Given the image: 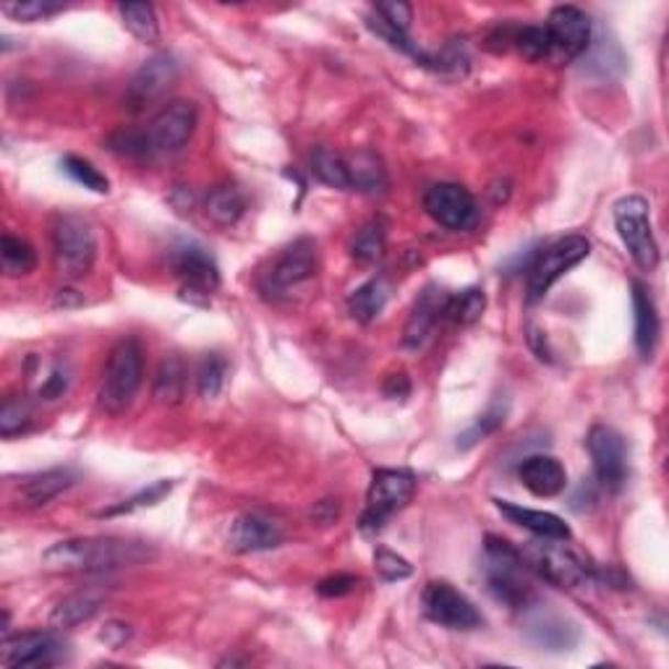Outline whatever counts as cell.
<instances>
[{"instance_id":"obj_2","label":"cell","mask_w":669,"mask_h":669,"mask_svg":"<svg viewBox=\"0 0 669 669\" xmlns=\"http://www.w3.org/2000/svg\"><path fill=\"white\" fill-rule=\"evenodd\" d=\"M197 129V108L191 102L176 100L165 105L160 113L142 131H119L110 140L113 152L129 157H157L174 155L183 149Z\"/></svg>"},{"instance_id":"obj_11","label":"cell","mask_w":669,"mask_h":669,"mask_svg":"<svg viewBox=\"0 0 669 669\" xmlns=\"http://www.w3.org/2000/svg\"><path fill=\"white\" fill-rule=\"evenodd\" d=\"M170 267L181 280V299L191 303H210V296L220 286V270L204 246L181 241L170 248Z\"/></svg>"},{"instance_id":"obj_47","label":"cell","mask_w":669,"mask_h":669,"mask_svg":"<svg viewBox=\"0 0 669 669\" xmlns=\"http://www.w3.org/2000/svg\"><path fill=\"white\" fill-rule=\"evenodd\" d=\"M384 395L392 398V400H405L411 395V379L409 375H392L388 382H384Z\"/></svg>"},{"instance_id":"obj_19","label":"cell","mask_w":669,"mask_h":669,"mask_svg":"<svg viewBox=\"0 0 669 669\" xmlns=\"http://www.w3.org/2000/svg\"><path fill=\"white\" fill-rule=\"evenodd\" d=\"M445 301L447 293L437 286H426L424 293L419 296V301L413 303V312L405 322L403 330V346L411 350H419L426 346L434 327H437L439 320H445Z\"/></svg>"},{"instance_id":"obj_23","label":"cell","mask_w":669,"mask_h":669,"mask_svg":"<svg viewBox=\"0 0 669 669\" xmlns=\"http://www.w3.org/2000/svg\"><path fill=\"white\" fill-rule=\"evenodd\" d=\"M346 168L350 189L361 194H382L388 189V168L377 152L358 149L354 155H346Z\"/></svg>"},{"instance_id":"obj_33","label":"cell","mask_w":669,"mask_h":669,"mask_svg":"<svg viewBox=\"0 0 669 669\" xmlns=\"http://www.w3.org/2000/svg\"><path fill=\"white\" fill-rule=\"evenodd\" d=\"M505 416H508V400L497 398L489 409L481 413L476 422L468 426V430L460 434L458 437V450H468V447L479 445L481 439H487L489 434H494L497 430H500L502 424H505Z\"/></svg>"},{"instance_id":"obj_6","label":"cell","mask_w":669,"mask_h":669,"mask_svg":"<svg viewBox=\"0 0 669 669\" xmlns=\"http://www.w3.org/2000/svg\"><path fill=\"white\" fill-rule=\"evenodd\" d=\"M521 557L531 572L560 589H578L594 578V568L576 549H570L565 539H539L523 547Z\"/></svg>"},{"instance_id":"obj_36","label":"cell","mask_w":669,"mask_h":669,"mask_svg":"<svg viewBox=\"0 0 669 669\" xmlns=\"http://www.w3.org/2000/svg\"><path fill=\"white\" fill-rule=\"evenodd\" d=\"M170 489H174V481H168V479L155 481V484L144 487L136 494H131V497H126V500H121L119 505H110V508L102 510L100 519H115V515H129V513H134V510L157 505V502H163L165 497L170 494Z\"/></svg>"},{"instance_id":"obj_7","label":"cell","mask_w":669,"mask_h":669,"mask_svg":"<svg viewBox=\"0 0 669 669\" xmlns=\"http://www.w3.org/2000/svg\"><path fill=\"white\" fill-rule=\"evenodd\" d=\"M413 492H416V476L411 471H405V468H377L367 492V508H364L361 523H358L361 534H379L398 510L409 505Z\"/></svg>"},{"instance_id":"obj_16","label":"cell","mask_w":669,"mask_h":669,"mask_svg":"<svg viewBox=\"0 0 669 669\" xmlns=\"http://www.w3.org/2000/svg\"><path fill=\"white\" fill-rule=\"evenodd\" d=\"M547 32L551 43V58L557 60H576L591 47L594 32H591V19L576 5H557L547 19Z\"/></svg>"},{"instance_id":"obj_28","label":"cell","mask_w":669,"mask_h":669,"mask_svg":"<svg viewBox=\"0 0 669 669\" xmlns=\"http://www.w3.org/2000/svg\"><path fill=\"white\" fill-rule=\"evenodd\" d=\"M390 299V286L382 278H371L348 296V312L356 322L369 324L384 312Z\"/></svg>"},{"instance_id":"obj_25","label":"cell","mask_w":669,"mask_h":669,"mask_svg":"<svg viewBox=\"0 0 669 669\" xmlns=\"http://www.w3.org/2000/svg\"><path fill=\"white\" fill-rule=\"evenodd\" d=\"M633 314H636V348L644 358H651L659 341L657 303L644 282H633Z\"/></svg>"},{"instance_id":"obj_30","label":"cell","mask_w":669,"mask_h":669,"mask_svg":"<svg viewBox=\"0 0 669 669\" xmlns=\"http://www.w3.org/2000/svg\"><path fill=\"white\" fill-rule=\"evenodd\" d=\"M384 246H388V225L382 218H375L356 233L350 254L358 265H375L377 259H382Z\"/></svg>"},{"instance_id":"obj_5","label":"cell","mask_w":669,"mask_h":669,"mask_svg":"<svg viewBox=\"0 0 669 669\" xmlns=\"http://www.w3.org/2000/svg\"><path fill=\"white\" fill-rule=\"evenodd\" d=\"M144 375V350L136 337H123L110 350L108 367L102 371L100 405L108 413H123L140 392Z\"/></svg>"},{"instance_id":"obj_12","label":"cell","mask_w":669,"mask_h":669,"mask_svg":"<svg viewBox=\"0 0 669 669\" xmlns=\"http://www.w3.org/2000/svg\"><path fill=\"white\" fill-rule=\"evenodd\" d=\"M422 610L432 623L450 627V631H476L484 625V617L464 591L447 581L426 583L422 594Z\"/></svg>"},{"instance_id":"obj_35","label":"cell","mask_w":669,"mask_h":669,"mask_svg":"<svg viewBox=\"0 0 669 669\" xmlns=\"http://www.w3.org/2000/svg\"><path fill=\"white\" fill-rule=\"evenodd\" d=\"M508 43L513 45L526 60L551 58V43H549L547 26H539V24L521 26V30H515L513 34H510Z\"/></svg>"},{"instance_id":"obj_37","label":"cell","mask_w":669,"mask_h":669,"mask_svg":"<svg viewBox=\"0 0 669 669\" xmlns=\"http://www.w3.org/2000/svg\"><path fill=\"white\" fill-rule=\"evenodd\" d=\"M227 382V361L220 354H207L197 367V388L204 400H215Z\"/></svg>"},{"instance_id":"obj_13","label":"cell","mask_w":669,"mask_h":669,"mask_svg":"<svg viewBox=\"0 0 669 669\" xmlns=\"http://www.w3.org/2000/svg\"><path fill=\"white\" fill-rule=\"evenodd\" d=\"M66 657L64 638L51 631H30L19 636H5L0 648V665L5 669L19 667H53Z\"/></svg>"},{"instance_id":"obj_26","label":"cell","mask_w":669,"mask_h":669,"mask_svg":"<svg viewBox=\"0 0 669 669\" xmlns=\"http://www.w3.org/2000/svg\"><path fill=\"white\" fill-rule=\"evenodd\" d=\"M204 212L212 223L231 227L246 215V194L236 183H220L204 199Z\"/></svg>"},{"instance_id":"obj_15","label":"cell","mask_w":669,"mask_h":669,"mask_svg":"<svg viewBox=\"0 0 669 669\" xmlns=\"http://www.w3.org/2000/svg\"><path fill=\"white\" fill-rule=\"evenodd\" d=\"M424 210L447 231H468L479 220L473 194L460 183H434L424 194Z\"/></svg>"},{"instance_id":"obj_4","label":"cell","mask_w":669,"mask_h":669,"mask_svg":"<svg viewBox=\"0 0 669 669\" xmlns=\"http://www.w3.org/2000/svg\"><path fill=\"white\" fill-rule=\"evenodd\" d=\"M526 572H531L523 562L521 549L497 536H487L484 544V576L487 586L497 602H502L510 610H526L534 602V589H531Z\"/></svg>"},{"instance_id":"obj_24","label":"cell","mask_w":669,"mask_h":669,"mask_svg":"<svg viewBox=\"0 0 669 669\" xmlns=\"http://www.w3.org/2000/svg\"><path fill=\"white\" fill-rule=\"evenodd\" d=\"M526 631H528V638L534 640L536 646L544 648V651H551V654L572 651L578 644V638H581V633H578L576 625L557 615L534 617L528 623Z\"/></svg>"},{"instance_id":"obj_20","label":"cell","mask_w":669,"mask_h":669,"mask_svg":"<svg viewBox=\"0 0 669 669\" xmlns=\"http://www.w3.org/2000/svg\"><path fill=\"white\" fill-rule=\"evenodd\" d=\"M74 484H76V473L71 468H51V471L32 473L19 481L13 500H16L19 508L26 510L43 508L47 502H53L55 497L64 494L66 489H71Z\"/></svg>"},{"instance_id":"obj_38","label":"cell","mask_w":669,"mask_h":669,"mask_svg":"<svg viewBox=\"0 0 669 669\" xmlns=\"http://www.w3.org/2000/svg\"><path fill=\"white\" fill-rule=\"evenodd\" d=\"M0 252H3V270L9 272L11 278L30 275L34 270V265H37V254H34V248L26 244V241L11 236V233H5L3 236Z\"/></svg>"},{"instance_id":"obj_32","label":"cell","mask_w":669,"mask_h":669,"mask_svg":"<svg viewBox=\"0 0 669 669\" xmlns=\"http://www.w3.org/2000/svg\"><path fill=\"white\" fill-rule=\"evenodd\" d=\"M186 390V367L176 354L165 356L157 367L155 377V398L160 403H178Z\"/></svg>"},{"instance_id":"obj_10","label":"cell","mask_w":669,"mask_h":669,"mask_svg":"<svg viewBox=\"0 0 669 669\" xmlns=\"http://www.w3.org/2000/svg\"><path fill=\"white\" fill-rule=\"evenodd\" d=\"M615 227L640 270L654 272L659 265V246L651 231V207L644 197H623L615 204Z\"/></svg>"},{"instance_id":"obj_1","label":"cell","mask_w":669,"mask_h":669,"mask_svg":"<svg viewBox=\"0 0 669 669\" xmlns=\"http://www.w3.org/2000/svg\"><path fill=\"white\" fill-rule=\"evenodd\" d=\"M155 555L149 544L119 536H87L53 544L43 555L45 568L58 572H113L147 562Z\"/></svg>"},{"instance_id":"obj_40","label":"cell","mask_w":669,"mask_h":669,"mask_svg":"<svg viewBox=\"0 0 669 669\" xmlns=\"http://www.w3.org/2000/svg\"><path fill=\"white\" fill-rule=\"evenodd\" d=\"M32 424V413L22 400H5L3 411H0V434H3L5 439L16 437V434H22L30 430Z\"/></svg>"},{"instance_id":"obj_29","label":"cell","mask_w":669,"mask_h":669,"mask_svg":"<svg viewBox=\"0 0 669 669\" xmlns=\"http://www.w3.org/2000/svg\"><path fill=\"white\" fill-rule=\"evenodd\" d=\"M121 22L140 43H157L160 40V22H157L155 5L149 3H121Z\"/></svg>"},{"instance_id":"obj_34","label":"cell","mask_w":669,"mask_h":669,"mask_svg":"<svg viewBox=\"0 0 669 669\" xmlns=\"http://www.w3.org/2000/svg\"><path fill=\"white\" fill-rule=\"evenodd\" d=\"M312 174L320 178L322 183L333 186V189L346 191L350 189L348 183V168H346V155H337V152L320 147L312 155Z\"/></svg>"},{"instance_id":"obj_27","label":"cell","mask_w":669,"mask_h":669,"mask_svg":"<svg viewBox=\"0 0 669 669\" xmlns=\"http://www.w3.org/2000/svg\"><path fill=\"white\" fill-rule=\"evenodd\" d=\"M102 606V594L100 591H76V594H68L55 604L51 623L55 627H76L81 623H89L94 615L100 612Z\"/></svg>"},{"instance_id":"obj_41","label":"cell","mask_w":669,"mask_h":669,"mask_svg":"<svg viewBox=\"0 0 669 669\" xmlns=\"http://www.w3.org/2000/svg\"><path fill=\"white\" fill-rule=\"evenodd\" d=\"M375 16L384 26H390L392 32L405 34L409 37L411 22H413V9L409 3H400V0H390V3H377L375 5Z\"/></svg>"},{"instance_id":"obj_43","label":"cell","mask_w":669,"mask_h":669,"mask_svg":"<svg viewBox=\"0 0 669 669\" xmlns=\"http://www.w3.org/2000/svg\"><path fill=\"white\" fill-rule=\"evenodd\" d=\"M58 11H64V5L51 3V0H26V3L3 5V13H9L16 22H43V19H51Z\"/></svg>"},{"instance_id":"obj_17","label":"cell","mask_w":669,"mask_h":669,"mask_svg":"<svg viewBox=\"0 0 669 669\" xmlns=\"http://www.w3.org/2000/svg\"><path fill=\"white\" fill-rule=\"evenodd\" d=\"M176 81H178V64L174 55L168 53L152 55L149 60H144L140 71L134 74V79H131V85L126 89V105L134 110V113H142V110L160 102Z\"/></svg>"},{"instance_id":"obj_9","label":"cell","mask_w":669,"mask_h":669,"mask_svg":"<svg viewBox=\"0 0 669 669\" xmlns=\"http://www.w3.org/2000/svg\"><path fill=\"white\" fill-rule=\"evenodd\" d=\"M55 267L68 280L85 278L98 259V238L92 225L79 215H64L53 231Z\"/></svg>"},{"instance_id":"obj_44","label":"cell","mask_w":669,"mask_h":669,"mask_svg":"<svg viewBox=\"0 0 669 669\" xmlns=\"http://www.w3.org/2000/svg\"><path fill=\"white\" fill-rule=\"evenodd\" d=\"M356 586H358V578H354V576H333V578H324V581L316 586V591L327 599H341V596L354 594Z\"/></svg>"},{"instance_id":"obj_3","label":"cell","mask_w":669,"mask_h":669,"mask_svg":"<svg viewBox=\"0 0 669 669\" xmlns=\"http://www.w3.org/2000/svg\"><path fill=\"white\" fill-rule=\"evenodd\" d=\"M316 270H320L316 244L312 238H296L259 275V293L272 303L293 301V296L316 278Z\"/></svg>"},{"instance_id":"obj_31","label":"cell","mask_w":669,"mask_h":669,"mask_svg":"<svg viewBox=\"0 0 669 669\" xmlns=\"http://www.w3.org/2000/svg\"><path fill=\"white\" fill-rule=\"evenodd\" d=\"M487 309V296L481 288H466L460 293H447L445 301V320H450L453 324H473L476 320H481Z\"/></svg>"},{"instance_id":"obj_22","label":"cell","mask_w":669,"mask_h":669,"mask_svg":"<svg viewBox=\"0 0 669 669\" xmlns=\"http://www.w3.org/2000/svg\"><path fill=\"white\" fill-rule=\"evenodd\" d=\"M494 505L510 523L531 531L536 539H565V542L570 539V526L560 519V515L544 513V510L521 508V505H515V502H508V500H494Z\"/></svg>"},{"instance_id":"obj_42","label":"cell","mask_w":669,"mask_h":669,"mask_svg":"<svg viewBox=\"0 0 669 669\" xmlns=\"http://www.w3.org/2000/svg\"><path fill=\"white\" fill-rule=\"evenodd\" d=\"M375 568L379 572V578H382V581H390V583L405 581V578L413 576L411 562L405 560V557H400V555H395V551H390L384 547H379L375 551Z\"/></svg>"},{"instance_id":"obj_18","label":"cell","mask_w":669,"mask_h":669,"mask_svg":"<svg viewBox=\"0 0 669 669\" xmlns=\"http://www.w3.org/2000/svg\"><path fill=\"white\" fill-rule=\"evenodd\" d=\"M282 544V526L272 515L248 510L231 521L227 526V547L238 555H257V551L275 549Z\"/></svg>"},{"instance_id":"obj_21","label":"cell","mask_w":669,"mask_h":669,"mask_svg":"<svg viewBox=\"0 0 669 669\" xmlns=\"http://www.w3.org/2000/svg\"><path fill=\"white\" fill-rule=\"evenodd\" d=\"M519 476L523 487L536 497H557L568 487V473L562 464L551 455H528L519 466Z\"/></svg>"},{"instance_id":"obj_39","label":"cell","mask_w":669,"mask_h":669,"mask_svg":"<svg viewBox=\"0 0 669 669\" xmlns=\"http://www.w3.org/2000/svg\"><path fill=\"white\" fill-rule=\"evenodd\" d=\"M64 170L66 176H71L76 183H81L85 189H92L94 194H108L110 191V181L105 176L100 174L98 168H94L92 163L85 160V157H76V155H66L64 157Z\"/></svg>"},{"instance_id":"obj_8","label":"cell","mask_w":669,"mask_h":669,"mask_svg":"<svg viewBox=\"0 0 669 669\" xmlns=\"http://www.w3.org/2000/svg\"><path fill=\"white\" fill-rule=\"evenodd\" d=\"M591 254V244L583 236H568L555 241V244L542 248L539 254H534L528 265V301L536 303L549 293V288L555 286L562 275H568L572 267H578L581 261Z\"/></svg>"},{"instance_id":"obj_45","label":"cell","mask_w":669,"mask_h":669,"mask_svg":"<svg viewBox=\"0 0 669 669\" xmlns=\"http://www.w3.org/2000/svg\"><path fill=\"white\" fill-rule=\"evenodd\" d=\"M66 390H68V371L58 367V369H53L51 377L45 379V384L40 388V395H43L45 400H55V398L64 395Z\"/></svg>"},{"instance_id":"obj_46","label":"cell","mask_w":669,"mask_h":669,"mask_svg":"<svg viewBox=\"0 0 669 669\" xmlns=\"http://www.w3.org/2000/svg\"><path fill=\"white\" fill-rule=\"evenodd\" d=\"M129 638H131V627L126 623H119V620L108 623L100 633V640H105V646H110V648L123 646Z\"/></svg>"},{"instance_id":"obj_14","label":"cell","mask_w":669,"mask_h":669,"mask_svg":"<svg viewBox=\"0 0 669 669\" xmlns=\"http://www.w3.org/2000/svg\"><path fill=\"white\" fill-rule=\"evenodd\" d=\"M586 447H589L599 484L610 492H620L627 481V447L623 434L612 426L596 424L586 437Z\"/></svg>"}]
</instances>
